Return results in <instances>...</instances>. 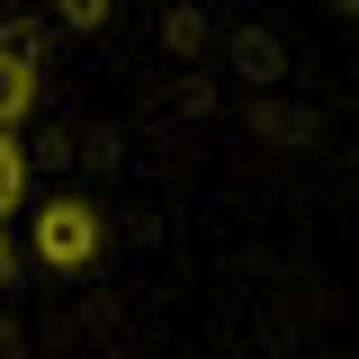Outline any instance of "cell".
I'll return each instance as SVG.
<instances>
[{
    "mask_svg": "<svg viewBox=\"0 0 359 359\" xmlns=\"http://www.w3.org/2000/svg\"><path fill=\"white\" fill-rule=\"evenodd\" d=\"M9 269H18V252H9V243H0V287H9Z\"/></svg>",
    "mask_w": 359,
    "mask_h": 359,
    "instance_id": "277c9868",
    "label": "cell"
},
{
    "mask_svg": "<svg viewBox=\"0 0 359 359\" xmlns=\"http://www.w3.org/2000/svg\"><path fill=\"white\" fill-rule=\"evenodd\" d=\"M36 99V72H27V45H0V126H18Z\"/></svg>",
    "mask_w": 359,
    "mask_h": 359,
    "instance_id": "7a4b0ae2",
    "label": "cell"
},
{
    "mask_svg": "<svg viewBox=\"0 0 359 359\" xmlns=\"http://www.w3.org/2000/svg\"><path fill=\"white\" fill-rule=\"evenodd\" d=\"M27 198V153H18V126H0V216H18Z\"/></svg>",
    "mask_w": 359,
    "mask_h": 359,
    "instance_id": "3957f363",
    "label": "cell"
},
{
    "mask_svg": "<svg viewBox=\"0 0 359 359\" xmlns=\"http://www.w3.org/2000/svg\"><path fill=\"white\" fill-rule=\"evenodd\" d=\"M36 252H45L54 269L90 261V252H99V216H90L81 198H54V207H45V224H36Z\"/></svg>",
    "mask_w": 359,
    "mask_h": 359,
    "instance_id": "6da1fadb",
    "label": "cell"
}]
</instances>
